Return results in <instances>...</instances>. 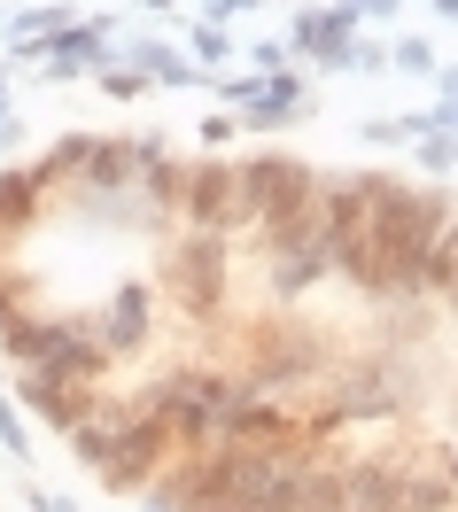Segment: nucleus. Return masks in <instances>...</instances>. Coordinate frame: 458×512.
Returning <instances> with one entry per match:
<instances>
[{"instance_id":"5","label":"nucleus","mask_w":458,"mask_h":512,"mask_svg":"<svg viewBox=\"0 0 458 512\" xmlns=\"http://www.w3.org/2000/svg\"><path fill=\"white\" fill-rule=\"evenodd\" d=\"M171 458H179V435H171L156 412H140L125 396V419L109 427V450H101V466H94V481L109 489V497H140L148 481L164 474Z\"/></svg>"},{"instance_id":"31","label":"nucleus","mask_w":458,"mask_h":512,"mask_svg":"<svg viewBox=\"0 0 458 512\" xmlns=\"http://www.w3.org/2000/svg\"><path fill=\"white\" fill-rule=\"evenodd\" d=\"M435 466H443V481L458 489V450H451V443H435Z\"/></svg>"},{"instance_id":"32","label":"nucleus","mask_w":458,"mask_h":512,"mask_svg":"<svg viewBox=\"0 0 458 512\" xmlns=\"http://www.w3.org/2000/svg\"><path fill=\"white\" fill-rule=\"evenodd\" d=\"M140 8H148V16H171V24H187V16H179L187 0H140Z\"/></svg>"},{"instance_id":"30","label":"nucleus","mask_w":458,"mask_h":512,"mask_svg":"<svg viewBox=\"0 0 458 512\" xmlns=\"http://www.w3.org/2000/svg\"><path fill=\"white\" fill-rule=\"evenodd\" d=\"M32 512H78L70 497H55V489H32Z\"/></svg>"},{"instance_id":"3","label":"nucleus","mask_w":458,"mask_h":512,"mask_svg":"<svg viewBox=\"0 0 458 512\" xmlns=\"http://www.w3.org/2000/svg\"><path fill=\"white\" fill-rule=\"evenodd\" d=\"M241 396H257V388L241 381L226 357H179V365H164L148 388H132V404H140V412H156L179 443H210V435H218V419H226Z\"/></svg>"},{"instance_id":"29","label":"nucleus","mask_w":458,"mask_h":512,"mask_svg":"<svg viewBox=\"0 0 458 512\" xmlns=\"http://www.w3.org/2000/svg\"><path fill=\"white\" fill-rule=\"evenodd\" d=\"M249 8H264V0H210L202 16H210V24H226V32H233V16H249Z\"/></svg>"},{"instance_id":"13","label":"nucleus","mask_w":458,"mask_h":512,"mask_svg":"<svg viewBox=\"0 0 458 512\" xmlns=\"http://www.w3.org/2000/svg\"><path fill=\"white\" fill-rule=\"evenodd\" d=\"M70 194H94V202L132 194V132H86V156H78V187Z\"/></svg>"},{"instance_id":"2","label":"nucleus","mask_w":458,"mask_h":512,"mask_svg":"<svg viewBox=\"0 0 458 512\" xmlns=\"http://www.w3.org/2000/svg\"><path fill=\"white\" fill-rule=\"evenodd\" d=\"M241 326V381L257 388V396H280V404H295V396H311V388L327 381V365L342 357V342L334 334H319L311 319H295V311H272L264 303L257 319H233Z\"/></svg>"},{"instance_id":"15","label":"nucleus","mask_w":458,"mask_h":512,"mask_svg":"<svg viewBox=\"0 0 458 512\" xmlns=\"http://www.w3.org/2000/svg\"><path fill=\"white\" fill-rule=\"evenodd\" d=\"M39 218H47V187L32 179V163H8V171H0V233L24 249Z\"/></svg>"},{"instance_id":"26","label":"nucleus","mask_w":458,"mask_h":512,"mask_svg":"<svg viewBox=\"0 0 458 512\" xmlns=\"http://www.w3.org/2000/svg\"><path fill=\"white\" fill-rule=\"evenodd\" d=\"M249 63H257L264 78H280V70H295V55H288V39H257V47H249Z\"/></svg>"},{"instance_id":"6","label":"nucleus","mask_w":458,"mask_h":512,"mask_svg":"<svg viewBox=\"0 0 458 512\" xmlns=\"http://www.w3.org/2000/svg\"><path fill=\"white\" fill-rule=\"evenodd\" d=\"M233 179H241V233H249V225L311 202L319 194V163L288 156V148H249V156H233Z\"/></svg>"},{"instance_id":"35","label":"nucleus","mask_w":458,"mask_h":512,"mask_svg":"<svg viewBox=\"0 0 458 512\" xmlns=\"http://www.w3.org/2000/svg\"><path fill=\"white\" fill-rule=\"evenodd\" d=\"M8 117H16V109H8V70H0V125H8Z\"/></svg>"},{"instance_id":"23","label":"nucleus","mask_w":458,"mask_h":512,"mask_svg":"<svg viewBox=\"0 0 458 512\" xmlns=\"http://www.w3.org/2000/svg\"><path fill=\"white\" fill-rule=\"evenodd\" d=\"M24 311H32V280H24V272H8V280H0V334L24 319Z\"/></svg>"},{"instance_id":"18","label":"nucleus","mask_w":458,"mask_h":512,"mask_svg":"<svg viewBox=\"0 0 458 512\" xmlns=\"http://www.w3.org/2000/svg\"><path fill=\"white\" fill-rule=\"evenodd\" d=\"M389 70L435 78V70H443V55H435V39H427V32H404V39H389Z\"/></svg>"},{"instance_id":"12","label":"nucleus","mask_w":458,"mask_h":512,"mask_svg":"<svg viewBox=\"0 0 458 512\" xmlns=\"http://www.w3.org/2000/svg\"><path fill=\"white\" fill-rule=\"evenodd\" d=\"M101 63H117V47H109V16H78L63 39H47V47H39L47 86H63V78H94Z\"/></svg>"},{"instance_id":"36","label":"nucleus","mask_w":458,"mask_h":512,"mask_svg":"<svg viewBox=\"0 0 458 512\" xmlns=\"http://www.w3.org/2000/svg\"><path fill=\"white\" fill-rule=\"evenodd\" d=\"M427 8H435V16H451V24H458V0H427Z\"/></svg>"},{"instance_id":"9","label":"nucleus","mask_w":458,"mask_h":512,"mask_svg":"<svg viewBox=\"0 0 458 512\" xmlns=\"http://www.w3.org/2000/svg\"><path fill=\"white\" fill-rule=\"evenodd\" d=\"M16 412L47 427V435H70V427H86V419L109 404V388H78V381H47V373H16Z\"/></svg>"},{"instance_id":"21","label":"nucleus","mask_w":458,"mask_h":512,"mask_svg":"<svg viewBox=\"0 0 458 512\" xmlns=\"http://www.w3.org/2000/svg\"><path fill=\"white\" fill-rule=\"evenodd\" d=\"M412 148H420V171H435V179H443V171H458V140H451V132H420Z\"/></svg>"},{"instance_id":"19","label":"nucleus","mask_w":458,"mask_h":512,"mask_svg":"<svg viewBox=\"0 0 458 512\" xmlns=\"http://www.w3.org/2000/svg\"><path fill=\"white\" fill-rule=\"evenodd\" d=\"M0 450H8V458H16V466H24V458H32V419L16 412V396H8V388H0Z\"/></svg>"},{"instance_id":"20","label":"nucleus","mask_w":458,"mask_h":512,"mask_svg":"<svg viewBox=\"0 0 458 512\" xmlns=\"http://www.w3.org/2000/svg\"><path fill=\"white\" fill-rule=\"evenodd\" d=\"M94 86H101L109 101H140V94H148V78H140L132 63H101V70H94Z\"/></svg>"},{"instance_id":"28","label":"nucleus","mask_w":458,"mask_h":512,"mask_svg":"<svg viewBox=\"0 0 458 512\" xmlns=\"http://www.w3.org/2000/svg\"><path fill=\"white\" fill-rule=\"evenodd\" d=\"M358 24H389V16H404V0H342Z\"/></svg>"},{"instance_id":"24","label":"nucleus","mask_w":458,"mask_h":512,"mask_svg":"<svg viewBox=\"0 0 458 512\" xmlns=\"http://www.w3.org/2000/svg\"><path fill=\"white\" fill-rule=\"evenodd\" d=\"M210 86H218V101H226L233 117H241V109H249V101L264 94V78H233V70H218V78H210Z\"/></svg>"},{"instance_id":"16","label":"nucleus","mask_w":458,"mask_h":512,"mask_svg":"<svg viewBox=\"0 0 458 512\" xmlns=\"http://www.w3.org/2000/svg\"><path fill=\"white\" fill-rule=\"evenodd\" d=\"M117 63H132L148 86H210L195 63H187V47H171V39H125V55Z\"/></svg>"},{"instance_id":"27","label":"nucleus","mask_w":458,"mask_h":512,"mask_svg":"<svg viewBox=\"0 0 458 512\" xmlns=\"http://www.w3.org/2000/svg\"><path fill=\"white\" fill-rule=\"evenodd\" d=\"M350 70L381 78V70H389V47H381V39H350Z\"/></svg>"},{"instance_id":"17","label":"nucleus","mask_w":458,"mask_h":512,"mask_svg":"<svg viewBox=\"0 0 458 512\" xmlns=\"http://www.w3.org/2000/svg\"><path fill=\"white\" fill-rule=\"evenodd\" d=\"M233 32L226 24H210V16H187V63L202 70V78H218V70H233Z\"/></svg>"},{"instance_id":"1","label":"nucleus","mask_w":458,"mask_h":512,"mask_svg":"<svg viewBox=\"0 0 458 512\" xmlns=\"http://www.w3.org/2000/svg\"><path fill=\"white\" fill-rule=\"evenodd\" d=\"M365 179V241H373V272H381V303H412V272H420L427 241L451 225L458 194L420 187L396 171H358Z\"/></svg>"},{"instance_id":"4","label":"nucleus","mask_w":458,"mask_h":512,"mask_svg":"<svg viewBox=\"0 0 458 512\" xmlns=\"http://www.w3.org/2000/svg\"><path fill=\"white\" fill-rule=\"evenodd\" d=\"M156 295L187 326H218L233 303V233H187L171 225L156 249Z\"/></svg>"},{"instance_id":"33","label":"nucleus","mask_w":458,"mask_h":512,"mask_svg":"<svg viewBox=\"0 0 458 512\" xmlns=\"http://www.w3.org/2000/svg\"><path fill=\"white\" fill-rule=\"evenodd\" d=\"M435 86H443V101H458V63H443V70H435Z\"/></svg>"},{"instance_id":"7","label":"nucleus","mask_w":458,"mask_h":512,"mask_svg":"<svg viewBox=\"0 0 458 512\" xmlns=\"http://www.w3.org/2000/svg\"><path fill=\"white\" fill-rule=\"evenodd\" d=\"M78 319H86V334L101 342L109 365H132V357H148V342H156L164 295H156V280H117L109 303H101V311H78Z\"/></svg>"},{"instance_id":"10","label":"nucleus","mask_w":458,"mask_h":512,"mask_svg":"<svg viewBox=\"0 0 458 512\" xmlns=\"http://www.w3.org/2000/svg\"><path fill=\"white\" fill-rule=\"evenodd\" d=\"M350 39H358V16L334 0V8H295V24H288V55L295 70L311 63V70H350Z\"/></svg>"},{"instance_id":"37","label":"nucleus","mask_w":458,"mask_h":512,"mask_svg":"<svg viewBox=\"0 0 458 512\" xmlns=\"http://www.w3.org/2000/svg\"><path fill=\"white\" fill-rule=\"evenodd\" d=\"M0 24H8V8H0Z\"/></svg>"},{"instance_id":"22","label":"nucleus","mask_w":458,"mask_h":512,"mask_svg":"<svg viewBox=\"0 0 458 512\" xmlns=\"http://www.w3.org/2000/svg\"><path fill=\"white\" fill-rule=\"evenodd\" d=\"M358 140H381V148H404V140H420V125L412 117H365Z\"/></svg>"},{"instance_id":"25","label":"nucleus","mask_w":458,"mask_h":512,"mask_svg":"<svg viewBox=\"0 0 458 512\" xmlns=\"http://www.w3.org/2000/svg\"><path fill=\"white\" fill-rule=\"evenodd\" d=\"M195 140H202V156H226V140H241V125H233L226 109H218V117H202V132H195Z\"/></svg>"},{"instance_id":"34","label":"nucleus","mask_w":458,"mask_h":512,"mask_svg":"<svg viewBox=\"0 0 458 512\" xmlns=\"http://www.w3.org/2000/svg\"><path fill=\"white\" fill-rule=\"evenodd\" d=\"M8 272H16V241L0 233V280H8Z\"/></svg>"},{"instance_id":"8","label":"nucleus","mask_w":458,"mask_h":512,"mask_svg":"<svg viewBox=\"0 0 458 512\" xmlns=\"http://www.w3.org/2000/svg\"><path fill=\"white\" fill-rule=\"evenodd\" d=\"M179 225H187V233H233V241H241V179H233V156H187Z\"/></svg>"},{"instance_id":"11","label":"nucleus","mask_w":458,"mask_h":512,"mask_svg":"<svg viewBox=\"0 0 458 512\" xmlns=\"http://www.w3.org/2000/svg\"><path fill=\"white\" fill-rule=\"evenodd\" d=\"M132 194L148 210H164L179 225V194H187V156L171 148L164 132H132Z\"/></svg>"},{"instance_id":"38","label":"nucleus","mask_w":458,"mask_h":512,"mask_svg":"<svg viewBox=\"0 0 458 512\" xmlns=\"http://www.w3.org/2000/svg\"><path fill=\"white\" fill-rule=\"evenodd\" d=\"M202 8H210V0H202Z\"/></svg>"},{"instance_id":"14","label":"nucleus","mask_w":458,"mask_h":512,"mask_svg":"<svg viewBox=\"0 0 458 512\" xmlns=\"http://www.w3.org/2000/svg\"><path fill=\"white\" fill-rule=\"evenodd\" d=\"M78 16H86V8H70V0H39V8H16V16L0 24V32H8V55H16V63H39V47H47V39H63Z\"/></svg>"}]
</instances>
